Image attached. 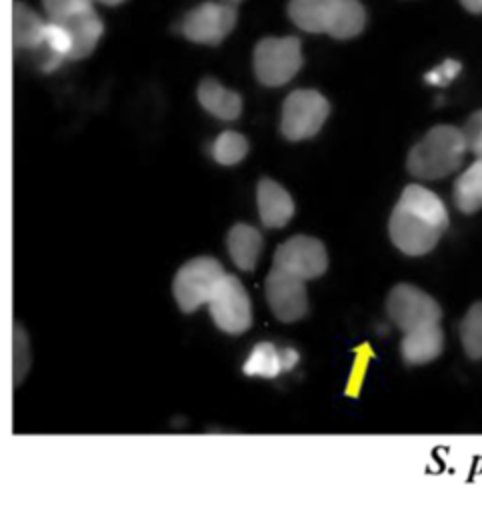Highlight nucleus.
<instances>
[{
    "mask_svg": "<svg viewBox=\"0 0 482 512\" xmlns=\"http://www.w3.org/2000/svg\"><path fill=\"white\" fill-rule=\"evenodd\" d=\"M450 224L442 198L420 184H408L388 222L392 244L406 256H422L430 252Z\"/></svg>",
    "mask_w": 482,
    "mask_h": 512,
    "instance_id": "nucleus-1",
    "label": "nucleus"
},
{
    "mask_svg": "<svg viewBox=\"0 0 482 512\" xmlns=\"http://www.w3.org/2000/svg\"><path fill=\"white\" fill-rule=\"evenodd\" d=\"M468 146L464 132L456 126L440 124L430 128L422 140H418L406 158V168L412 176L424 180H438L454 170L464 160Z\"/></svg>",
    "mask_w": 482,
    "mask_h": 512,
    "instance_id": "nucleus-2",
    "label": "nucleus"
},
{
    "mask_svg": "<svg viewBox=\"0 0 482 512\" xmlns=\"http://www.w3.org/2000/svg\"><path fill=\"white\" fill-rule=\"evenodd\" d=\"M328 114L330 104L318 90H294L282 104L280 132L290 142L312 138L324 126Z\"/></svg>",
    "mask_w": 482,
    "mask_h": 512,
    "instance_id": "nucleus-3",
    "label": "nucleus"
},
{
    "mask_svg": "<svg viewBox=\"0 0 482 512\" xmlns=\"http://www.w3.org/2000/svg\"><path fill=\"white\" fill-rule=\"evenodd\" d=\"M302 66V46L296 36L262 38L254 48V74L264 86L290 82Z\"/></svg>",
    "mask_w": 482,
    "mask_h": 512,
    "instance_id": "nucleus-4",
    "label": "nucleus"
},
{
    "mask_svg": "<svg viewBox=\"0 0 482 512\" xmlns=\"http://www.w3.org/2000/svg\"><path fill=\"white\" fill-rule=\"evenodd\" d=\"M222 264L212 256L188 260L174 276L172 294L182 312H194L206 304L224 276Z\"/></svg>",
    "mask_w": 482,
    "mask_h": 512,
    "instance_id": "nucleus-5",
    "label": "nucleus"
},
{
    "mask_svg": "<svg viewBox=\"0 0 482 512\" xmlns=\"http://www.w3.org/2000/svg\"><path fill=\"white\" fill-rule=\"evenodd\" d=\"M206 304L214 324L226 334H242L252 324L250 296L242 282L232 274L222 276Z\"/></svg>",
    "mask_w": 482,
    "mask_h": 512,
    "instance_id": "nucleus-6",
    "label": "nucleus"
},
{
    "mask_svg": "<svg viewBox=\"0 0 482 512\" xmlns=\"http://www.w3.org/2000/svg\"><path fill=\"white\" fill-rule=\"evenodd\" d=\"M274 266L302 280H312L326 272L328 254L318 238L296 234L276 248Z\"/></svg>",
    "mask_w": 482,
    "mask_h": 512,
    "instance_id": "nucleus-7",
    "label": "nucleus"
},
{
    "mask_svg": "<svg viewBox=\"0 0 482 512\" xmlns=\"http://www.w3.org/2000/svg\"><path fill=\"white\" fill-rule=\"evenodd\" d=\"M236 6L226 2H204L192 8L180 28L182 34L196 44H220L236 26Z\"/></svg>",
    "mask_w": 482,
    "mask_h": 512,
    "instance_id": "nucleus-8",
    "label": "nucleus"
},
{
    "mask_svg": "<svg viewBox=\"0 0 482 512\" xmlns=\"http://www.w3.org/2000/svg\"><path fill=\"white\" fill-rule=\"evenodd\" d=\"M386 310L390 320L404 332L428 322H440L442 318L438 302L412 284L394 286L388 294Z\"/></svg>",
    "mask_w": 482,
    "mask_h": 512,
    "instance_id": "nucleus-9",
    "label": "nucleus"
},
{
    "mask_svg": "<svg viewBox=\"0 0 482 512\" xmlns=\"http://www.w3.org/2000/svg\"><path fill=\"white\" fill-rule=\"evenodd\" d=\"M266 302L280 322H296L308 312V294L304 280L280 268H272L264 282Z\"/></svg>",
    "mask_w": 482,
    "mask_h": 512,
    "instance_id": "nucleus-10",
    "label": "nucleus"
},
{
    "mask_svg": "<svg viewBox=\"0 0 482 512\" xmlns=\"http://www.w3.org/2000/svg\"><path fill=\"white\" fill-rule=\"evenodd\" d=\"M300 360V354L294 348H280L272 342H258L244 366L242 372L246 376H258V378H276L282 372L292 370Z\"/></svg>",
    "mask_w": 482,
    "mask_h": 512,
    "instance_id": "nucleus-11",
    "label": "nucleus"
},
{
    "mask_svg": "<svg viewBox=\"0 0 482 512\" xmlns=\"http://www.w3.org/2000/svg\"><path fill=\"white\" fill-rule=\"evenodd\" d=\"M260 220L266 228H282L294 216V200L286 188L270 178H262L256 188Z\"/></svg>",
    "mask_w": 482,
    "mask_h": 512,
    "instance_id": "nucleus-12",
    "label": "nucleus"
},
{
    "mask_svg": "<svg viewBox=\"0 0 482 512\" xmlns=\"http://www.w3.org/2000/svg\"><path fill=\"white\" fill-rule=\"evenodd\" d=\"M444 348V334L440 322H428L404 332L400 352L406 364L418 366L432 362Z\"/></svg>",
    "mask_w": 482,
    "mask_h": 512,
    "instance_id": "nucleus-13",
    "label": "nucleus"
},
{
    "mask_svg": "<svg viewBox=\"0 0 482 512\" xmlns=\"http://www.w3.org/2000/svg\"><path fill=\"white\" fill-rule=\"evenodd\" d=\"M366 24V12L360 0H328L324 32L332 38L346 40L362 32Z\"/></svg>",
    "mask_w": 482,
    "mask_h": 512,
    "instance_id": "nucleus-14",
    "label": "nucleus"
},
{
    "mask_svg": "<svg viewBox=\"0 0 482 512\" xmlns=\"http://www.w3.org/2000/svg\"><path fill=\"white\" fill-rule=\"evenodd\" d=\"M58 22H62L66 26L70 40H72L68 60L86 58L96 48V44L104 32V24L94 8H88L84 12H78L70 18L58 20Z\"/></svg>",
    "mask_w": 482,
    "mask_h": 512,
    "instance_id": "nucleus-15",
    "label": "nucleus"
},
{
    "mask_svg": "<svg viewBox=\"0 0 482 512\" xmlns=\"http://www.w3.org/2000/svg\"><path fill=\"white\" fill-rule=\"evenodd\" d=\"M198 102L206 112L220 120H236L242 114V98L238 92L222 86L214 78H204L198 86Z\"/></svg>",
    "mask_w": 482,
    "mask_h": 512,
    "instance_id": "nucleus-16",
    "label": "nucleus"
},
{
    "mask_svg": "<svg viewBox=\"0 0 482 512\" xmlns=\"http://www.w3.org/2000/svg\"><path fill=\"white\" fill-rule=\"evenodd\" d=\"M226 246L232 262L244 270L250 272L256 268L258 258L262 254V234L250 226V224H234L226 236Z\"/></svg>",
    "mask_w": 482,
    "mask_h": 512,
    "instance_id": "nucleus-17",
    "label": "nucleus"
},
{
    "mask_svg": "<svg viewBox=\"0 0 482 512\" xmlns=\"http://www.w3.org/2000/svg\"><path fill=\"white\" fill-rule=\"evenodd\" d=\"M454 204L460 212L472 214L482 208V158L474 160L454 182Z\"/></svg>",
    "mask_w": 482,
    "mask_h": 512,
    "instance_id": "nucleus-18",
    "label": "nucleus"
},
{
    "mask_svg": "<svg viewBox=\"0 0 482 512\" xmlns=\"http://www.w3.org/2000/svg\"><path fill=\"white\" fill-rule=\"evenodd\" d=\"M46 22L26 4L16 2L12 8V38L18 48H38L44 38Z\"/></svg>",
    "mask_w": 482,
    "mask_h": 512,
    "instance_id": "nucleus-19",
    "label": "nucleus"
},
{
    "mask_svg": "<svg viewBox=\"0 0 482 512\" xmlns=\"http://www.w3.org/2000/svg\"><path fill=\"white\" fill-rule=\"evenodd\" d=\"M328 0H290L288 16L304 32H324Z\"/></svg>",
    "mask_w": 482,
    "mask_h": 512,
    "instance_id": "nucleus-20",
    "label": "nucleus"
},
{
    "mask_svg": "<svg viewBox=\"0 0 482 512\" xmlns=\"http://www.w3.org/2000/svg\"><path fill=\"white\" fill-rule=\"evenodd\" d=\"M212 158L222 166H232L244 160L248 154V140L240 132L226 130L218 134V138L212 142Z\"/></svg>",
    "mask_w": 482,
    "mask_h": 512,
    "instance_id": "nucleus-21",
    "label": "nucleus"
},
{
    "mask_svg": "<svg viewBox=\"0 0 482 512\" xmlns=\"http://www.w3.org/2000/svg\"><path fill=\"white\" fill-rule=\"evenodd\" d=\"M460 340L464 346V352L472 360L482 358V302H476L468 308L466 316L460 324Z\"/></svg>",
    "mask_w": 482,
    "mask_h": 512,
    "instance_id": "nucleus-22",
    "label": "nucleus"
},
{
    "mask_svg": "<svg viewBox=\"0 0 482 512\" xmlns=\"http://www.w3.org/2000/svg\"><path fill=\"white\" fill-rule=\"evenodd\" d=\"M48 20H66L78 12L94 8V0H42Z\"/></svg>",
    "mask_w": 482,
    "mask_h": 512,
    "instance_id": "nucleus-23",
    "label": "nucleus"
},
{
    "mask_svg": "<svg viewBox=\"0 0 482 512\" xmlns=\"http://www.w3.org/2000/svg\"><path fill=\"white\" fill-rule=\"evenodd\" d=\"M30 364V352H28V340L20 328L14 332V382L18 384L28 370Z\"/></svg>",
    "mask_w": 482,
    "mask_h": 512,
    "instance_id": "nucleus-24",
    "label": "nucleus"
},
{
    "mask_svg": "<svg viewBox=\"0 0 482 512\" xmlns=\"http://www.w3.org/2000/svg\"><path fill=\"white\" fill-rule=\"evenodd\" d=\"M462 132H464L468 150H472L478 158H482V110L474 112V114L468 118L466 128H464Z\"/></svg>",
    "mask_w": 482,
    "mask_h": 512,
    "instance_id": "nucleus-25",
    "label": "nucleus"
},
{
    "mask_svg": "<svg viewBox=\"0 0 482 512\" xmlns=\"http://www.w3.org/2000/svg\"><path fill=\"white\" fill-rule=\"evenodd\" d=\"M458 70H460V64L456 60H446L436 70H432L426 78L434 84H446L448 80H452L458 74Z\"/></svg>",
    "mask_w": 482,
    "mask_h": 512,
    "instance_id": "nucleus-26",
    "label": "nucleus"
},
{
    "mask_svg": "<svg viewBox=\"0 0 482 512\" xmlns=\"http://www.w3.org/2000/svg\"><path fill=\"white\" fill-rule=\"evenodd\" d=\"M460 2H462V6H464L468 12H474V14L482 12V0H460Z\"/></svg>",
    "mask_w": 482,
    "mask_h": 512,
    "instance_id": "nucleus-27",
    "label": "nucleus"
},
{
    "mask_svg": "<svg viewBox=\"0 0 482 512\" xmlns=\"http://www.w3.org/2000/svg\"><path fill=\"white\" fill-rule=\"evenodd\" d=\"M98 2L108 4V6H114V4H120V2H124V0H98Z\"/></svg>",
    "mask_w": 482,
    "mask_h": 512,
    "instance_id": "nucleus-28",
    "label": "nucleus"
},
{
    "mask_svg": "<svg viewBox=\"0 0 482 512\" xmlns=\"http://www.w3.org/2000/svg\"><path fill=\"white\" fill-rule=\"evenodd\" d=\"M222 2H226V4H232V6H236V4H240L242 0H222Z\"/></svg>",
    "mask_w": 482,
    "mask_h": 512,
    "instance_id": "nucleus-29",
    "label": "nucleus"
}]
</instances>
